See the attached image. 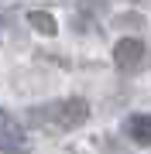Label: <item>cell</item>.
<instances>
[{
	"instance_id": "cell-3",
	"label": "cell",
	"mask_w": 151,
	"mask_h": 154,
	"mask_svg": "<svg viewBox=\"0 0 151 154\" xmlns=\"http://www.w3.org/2000/svg\"><path fill=\"white\" fill-rule=\"evenodd\" d=\"M124 130H127L131 140H137V144H151V113H131L127 123H124Z\"/></svg>"
},
{
	"instance_id": "cell-6",
	"label": "cell",
	"mask_w": 151,
	"mask_h": 154,
	"mask_svg": "<svg viewBox=\"0 0 151 154\" xmlns=\"http://www.w3.org/2000/svg\"><path fill=\"white\" fill-rule=\"evenodd\" d=\"M0 127H11V116H7L4 110H0Z\"/></svg>"
},
{
	"instance_id": "cell-1",
	"label": "cell",
	"mask_w": 151,
	"mask_h": 154,
	"mask_svg": "<svg viewBox=\"0 0 151 154\" xmlns=\"http://www.w3.org/2000/svg\"><path fill=\"white\" fill-rule=\"evenodd\" d=\"M86 116H90V103L79 99V96L28 110V120H31L34 127H48V130H72V127H79Z\"/></svg>"
},
{
	"instance_id": "cell-2",
	"label": "cell",
	"mask_w": 151,
	"mask_h": 154,
	"mask_svg": "<svg viewBox=\"0 0 151 154\" xmlns=\"http://www.w3.org/2000/svg\"><path fill=\"white\" fill-rule=\"evenodd\" d=\"M141 58H144V41L141 38H120L117 48H113V62H117V69L124 72H134L141 65Z\"/></svg>"
},
{
	"instance_id": "cell-5",
	"label": "cell",
	"mask_w": 151,
	"mask_h": 154,
	"mask_svg": "<svg viewBox=\"0 0 151 154\" xmlns=\"http://www.w3.org/2000/svg\"><path fill=\"white\" fill-rule=\"evenodd\" d=\"M28 21H31L41 34H55V31H58L55 17H52V14H45V11H28Z\"/></svg>"
},
{
	"instance_id": "cell-4",
	"label": "cell",
	"mask_w": 151,
	"mask_h": 154,
	"mask_svg": "<svg viewBox=\"0 0 151 154\" xmlns=\"http://www.w3.org/2000/svg\"><path fill=\"white\" fill-rule=\"evenodd\" d=\"M0 154H28L24 137L14 130V127H4V134H0Z\"/></svg>"
}]
</instances>
